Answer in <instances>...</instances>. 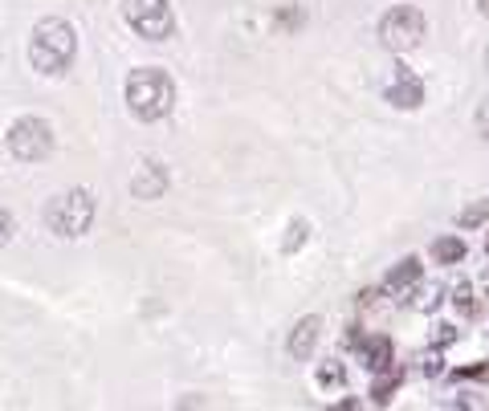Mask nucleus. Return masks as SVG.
I'll return each mask as SVG.
<instances>
[{
  "instance_id": "12",
  "label": "nucleus",
  "mask_w": 489,
  "mask_h": 411,
  "mask_svg": "<svg viewBox=\"0 0 489 411\" xmlns=\"http://www.w3.org/2000/svg\"><path fill=\"white\" fill-rule=\"evenodd\" d=\"M400 383H403V371H379L375 375V383H371V403L375 407H387V403L395 399V391H400Z\"/></svg>"
},
{
  "instance_id": "4",
  "label": "nucleus",
  "mask_w": 489,
  "mask_h": 411,
  "mask_svg": "<svg viewBox=\"0 0 489 411\" xmlns=\"http://www.w3.org/2000/svg\"><path fill=\"white\" fill-rule=\"evenodd\" d=\"M4 151L12 155L17 163H41L53 155V126L37 115H25L9 126L4 134Z\"/></svg>"
},
{
  "instance_id": "5",
  "label": "nucleus",
  "mask_w": 489,
  "mask_h": 411,
  "mask_svg": "<svg viewBox=\"0 0 489 411\" xmlns=\"http://www.w3.org/2000/svg\"><path fill=\"white\" fill-rule=\"evenodd\" d=\"M424 37H428V20H424V12L416 4H395V9H387L379 17V41L392 53H408Z\"/></svg>"
},
{
  "instance_id": "6",
  "label": "nucleus",
  "mask_w": 489,
  "mask_h": 411,
  "mask_svg": "<svg viewBox=\"0 0 489 411\" xmlns=\"http://www.w3.org/2000/svg\"><path fill=\"white\" fill-rule=\"evenodd\" d=\"M123 20L143 41H167V37H175L172 0H123Z\"/></svg>"
},
{
  "instance_id": "10",
  "label": "nucleus",
  "mask_w": 489,
  "mask_h": 411,
  "mask_svg": "<svg viewBox=\"0 0 489 411\" xmlns=\"http://www.w3.org/2000/svg\"><path fill=\"white\" fill-rule=\"evenodd\" d=\"M424 278V265H420V257H403L400 265H392V273L384 278V289L392 297H408L416 289V281Z\"/></svg>"
},
{
  "instance_id": "2",
  "label": "nucleus",
  "mask_w": 489,
  "mask_h": 411,
  "mask_svg": "<svg viewBox=\"0 0 489 411\" xmlns=\"http://www.w3.org/2000/svg\"><path fill=\"white\" fill-rule=\"evenodd\" d=\"M74 53H77V33L69 20L61 17H45L33 25V37H29V61L37 74L45 77H58L74 66Z\"/></svg>"
},
{
  "instance_id": "13",
  "label": "nucleus",
  "mask_w": 489,
  "mask_h": 411,
  "mask_svg": "<svg viewBox=\"0 0 489 411\" xmlns=\"http://www.w3.org/2000/svg\"><path fill=\"white\" fill-rule=\"evenodd\" d=\"M465 240L460 237H441V240H432V261L436 265H460L465 261Z\"/></svg>"
},
{
  "instance_id": "23",
  "label": "nucleus",
  "mask_w": 489,
  "mask_h": 411,
  "mask_svg": "<svg viewBox=\"0 0 489 411\" xmlns=\"http://www.w3.org/2000/svg\"><path fill=\"white\" fill-rule=\"evenodd\" d=\"M477 9H481V17H489V0H477Z\"/></svg>"
},
{
  "instance_id": "18",
  "label": "nucleus",
  "mask_w": 489,
  "mask_h": 411,
  "mask_svg": "<svg viewBox=\"0 0 489 411\" xmlns=\"http://www.w3.org/2000/svg\"><path fill=\"white\" fill-rule=\"evenodd\" d=\"M12 232H17V221H12V212L0 204V249H4V245L12 240Z\"/></svg>"
},
{
  "instance_id": "19",
  "label": "nucleus",
  "mask_w": 489,
  "mask_h": 411,
  "mask_svg": "<svg viewBox=\"0 0 489 411\" xmlns=\"http://www.w3.org/2000/svg\"><path fill=\"white\" fill-rule=\"evenodd\" d=\"M302 240H306V221H294V224H289V237H286V245H281V249L294 253Z\"/></svg>"
},
{
  "instance_id": "24",
  "label": "nucleus",
  "mask_w": 489,
  "mask_h": 411,
  "mask_svg": "<svg viewBox=\"0 0 489 411\" xmlns=\"http://www.w3.org/2000/svg\"><path fill=\"white\" fill-rule=\"evenodd\" d=\"M485 253H489V237H485Z\"/></svg>"
},
{
  "instance_id": "7",
  "label": "nucleus",
  "mask_w": 489,
  "mask_h": 411,
  "mask_svg": "<svg viewBox=\"0 0 489 411\" xmlns=\"http://www.w3.org/2000/svg\"><path fill=\"white\" fill-rule=\"evenodd\" d=\"M384 98L392 106H400V110H416V106H424V82L420 74H416L412 66H392V77H387L384 86Z\"/></svg>"
},
{
  "instance_id": "20",
  "label": "nucleus",
  "mask_w": 489,
  "mask_h": 411,
  "mask_svg": "<svg viewBox=\"0 0 489 411\" xmlns=\"http://www.w3.org/2000/svg\"><path fill=\"white\" fill-rule=\"evenodd\" d=\"M457 342V330L452 326H432V346H449Z\"/></svg>"
},
{
  "instance_id": "15",
  "label": "nucleus",
  "mask_w": 489,
  "mask_h": 411,
  "mask_svg": "<svg viewBox=\"0 0 489 411\" xmlns=\"http://www.w3.org/2000/svg\"><path fill=\"white\" fill-rule=\"evenodd\" d=\"M452 306H457L465 318L477 314V302H473V286H469V281H457V286H452Z\"/></svg>"
},
{
  "instance_id": "9",
  "label": "nucleus",
  "mask_w": 489,
  "mask_h": 411,
  "mask_svg": "<svg viewBox=\"0 0 489 411\" xmlns=\"http://www.w3.org/2000/svg\"><path fill=\"white\" fill-rule=\"evenodd\" d=\"M131 191L139 196V200H159L163 191H167V167H163V163H155V159H147L143 167L134 172Z\"/></svg>"
},
{
  "instance_id": "16",
  "label": "nucleus",
  "mask_w": 489,
  "mask_h": 411,
  "mask_svg": "<svg viewBox=\"0 0 489 411\" xmlns=\"http://www.w3.org/2000/svg\"><path fill=\"white\" fill-rule=\"evenodd\" d=\"M485 216H489V200H477V204H469V208L457 216V229H477Z\"/></svg>"
},
{
  "instance_id": "14",
  "label": "nucleus",
  "mask_w": 489,
  "mask_h": 411,
  "mask_svg": "<svg viewBox=\"0 0 489 411\" xmlns=\"http://www.w3.org/2000/svg\"><path fill=\"white\" fill-rule=\"evenodd\" d=\"M441 294H444V289L436 286V281H428V286H420V281H416L412 297H408V306H412V310H424V314H432V310L441 306Z\"/></svg>"
},
{
  "instance_id": "8",
  "label": "nucleus",
  "mask_w": 489,
  "mask_h": 411,
  "mask_svg": "<svg viewBox=\"0 0 489 411\" xmlns=\"http://www.w3.org/2000/svg\"><path fill=\"white\" fill-rule=\"evenodd\" d=\"M355 354L371 375L392 371V363H395V346H392V338L387 334H359L355 338Z\"/></svg>"
},
{
  "instance_id": "3",
  "label": "nucleus",
  "mask_w": 489,
  "mask_h": 411,
  "mask_svg": "<svg viewBox=\"0 0 489 411\" xmlns=\"http://www.w3.org/2000/svg\"><path fill=\"white\" fill-rule=\"evenodd\" d=\"M98 216V200H94V191L90 188H69L61 191V196H53L45 208V224L53 237L61 240H77V237H86L90 224H94Z\"/></svg>"
},
{
  "instance_id": "25",
  "label": "nucleus",
  "mask_w": 489,
  "mask_h": 411,
  "mask_svg": "<svg viewBox=\"0 0 489 411\" xmlns=\"http://www.w3.org/2000/svg\"><path fill=\"white\" fill-rule=\"evenodd\" d=\"M485 66H489V53H485Z\"/></svg>"
},
{
  "instance_id": "17",
  "label": "nucleus",
  "mask_w": 489,
  "mask_h": 411,
  "mask_svg": "<svg viewBox=\"0 0 489 411\" xmlns=\"http://www.w3.org/2000/svg\"><path fill=\"white\" fill-rule=\"evenodd\" d=\"M346 383V371L338 363H322L318 367V387H343Z\"/></svg>"
},
{
  "instance_id": "11",
  "label": "nucleus",
  "mask_w": 489,
  "mask_h": 411,
  "mask_svg": "<svg viewBox=\"0 0 489 411\" xmlns=\"http://www.w3.org/2000/svg\"><path fill=\"white\" fill-rule=\"evenodd\" d=\"M318 334H322V318L306 314L302 322L294 326V334H289L286 351L294 354V359H310V354H314V346H318Z\"/></svg>"
},
{
  "instance_id": "22",
  "label": "nucleus",
  "mask_w": 489,
  "mask_h": 411,
  "mask_svg": "<svg viewBox=\"0 0 489 411\" xmlns=\"http://www.w3.org/2000/svg\"><path fill=\"white\" fill-rule=\"evenodd\" d=\"M477 131H481V139H489V98H481V106H477Z\"/></svg>"
},
{
  "instance_id": "1",
  "label": "nucleus",
  "mask_w": 489,
  "mask_h": 411,
  "mask_svg": "<svg viewBox=\"0 0 489 411\" xmlns=\"http://www.w3.org/2000/svg\"><path fill=\"white\" fill-rule=\"evenodd\" d=\"M123 94H126V110L139 123H159V118L172 115V106H175V82L159 66H139V69H131Z\"/></svg>"
},
{
  "instance_id": "21",
  "label": "nucleus",
  "mask_w": 489,
  "mask_h": 411,
  "mask_svg": "<svg viewBox=\"0 0 489 411\" xmlns=\"http://www.w3.org/2000/svg\"><path fill=\"white\" fill-rule=\"evenodd\" d=\"M457 379H489V363H477V367H460V371H452Z\"/></svg>"
}]
</instances>
